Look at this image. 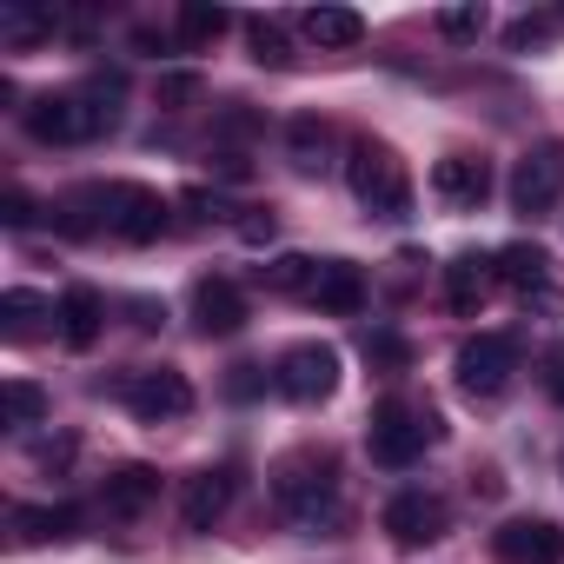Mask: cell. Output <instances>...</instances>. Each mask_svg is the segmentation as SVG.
I'll use <instances>...</instances> for the list:
<instances>
[{
    "instance_id": "3957f363",
    "label": "cell",
    "mask_w": 564,
    "mask_h": 564,
    "mask_svg": "<svg viewBox=\"0 0 564 564\" xmlns=\"http://www.w3.org/2000/svg\"><path fill=\"white\" fill-rule=\"evenodd\" d=\"M438 412L432 405H412V399H379L372 405V425H366V445H372V465L386 471H405L425 458V445H438Z\"/></svg>"
},
{
    "instance_id": "d590c367",
    "label": "cell",
    "mask_w": 564,
    "mask_h": 564,
    "mask_svg": "<svg viewBox=\"0 0 564 564\" xmlns=\"http://www.w3.org/2000/svg\"><path fill=\"white\" fill-rule=\"evenodd\" d=\"M544 34H551V21H511V28H505V47L524 54V47H538Z\"/></svg>"
},
{
    "instance_id": "d4e9b609",
    "label": "cell",
    "mask_w": 564,
    "mask_h": 564,
    "mask_svg": "<svg viewBox=\"0 0 564 564\" xmlns=\"http://www.w3.org/2000/svg\"><path fill=\"white\" fill-rule=\"evenodd\" d=\"M54 28H61V14H47V8H0V41L8 47H34Z\"/></svg>"
},
{
    "instance_id": "8fae6325",
    "label": "cell",
    "mask_w": 564,
    "mask_h": 564,
    "mask_svg": "<svg viewBox=\"0 0 564 564\" xmlns=\"http://www.w3.org/2000/svg\"><path fill=\"white\" fill-rule=\"evenodd\" d=\"M498 564H564V531L551 518H505L491 531Z\"/></svg>"
},
{
    "instance_id": "1f68e13d",
    "label": "cell",
    "mask_w": 564,
    "mask_h": 564,
    "mask_svg": "<svg viewBox=\"0 0 564 564\" xmlns=\"http://www.w3.org/2000/svg\"><path fill=\"white\" fill-rule=\"evenodd\" d=\"M232 232H239V239H246V246H265V239H272V232H279V213H272V206H246V213H239V226H232Z\"/></svg>"
},
{
    "instance_id": "e0dca14e",
    "label": "cell",
    "mask_w": 564,
    "mask_h": 564,
    "mask_svg": "<svg viewBox=\"0 0 564 564\" xmlns=\"http://www.w3.org/2000/svg\"><path fill=\"white\" fill-rule=\"evenodd\" d=\"M54 319H61V339H67L74 352H87V346L107 333V300H100L94 286H67L61 306H54Z\"/></svg>"
},
{
    "instance_id": "603a6c76",
    "label": "cell",
    "mask_w": 564,
    "mask_h": 564,
    "mask_svg": "<svg viewBox=\"0 0 564 564\" xmlns=\"http://www.w3.org/2000/svg\"><path fill=\"white\" fill-rule=\"evenodd\" d=\"M41 319H54V306H47L41 293H28V286L0 293V333H8L14 346H21V339H34V333H41Z\"/></svg>"
},
{
    "instance_id": "f546056e",
    "label": "cell",
    "mask_w": 564,
    "mask_h": 564,
    "mask_svg": "<svg viewBox=\"0 0 564 564\" xmlns=\"http://www.w3.org/2000/svg\"><path fill=\"white\" fill-rule=\"evenodd\" d=\"M438 34H445V41H478V34H485V8H478V0L445 8V14H438Z\"/></svg>"
},
{
    "instance_id": "f1b7e54d",
    "label": "cell",
    "mask_w": 564,
    "mask_h": 564,
    "mask_svg": "<svg viewBox=\"0 0 564 564\" xmlns=\"http://www.w3.org/2000/svg\"><path fill=\"white\" fill-rule=\"evenodd\" d=\"M366 366H379V372H405V366H412V346H405L399 333L372 326V333H366Z\"/></svg>"
},
{
    "instance_id": "d6a6232c",
    "label": "cell",
    "mask_w": 564,
    "mask_h": 564,
    "mask_svg": "<svg viewBox=\"0 0 564 564\" xmlns=\"http://www.w3.org/2000/svg\"><path fill=\"white\" fill-rule=\"evenodd\" d=\"M199 100V74H160V107H193Z\"/></svg>"
},
{
    "instance_id": "6da1fadb",
    "label": "cell",
    "mask_w": 564,
    "mask_h": 564,
    "mask_svg": "<svg viewBox=\"0 0 564 564\" xmlns=\"http://www.w3.org/2000/svg\"><path fill=\"white\" fill-rule=\"evenodd\" d=\"M272 498H279V511H286L293 524H306V531L333 524V511H339V458L319 452V445H306V452H293V458H279Z\"/></svg>"
},
{
    "instance_id": "ffe728a7",
    "label": "cell",
    "mask_w": 564,
    "mask_h": 564,
    "mask_svg": "<svg viewBox=\"0 0 564 564\" xmlns=\"http://www.w3.org/2000/svg\"><path fill=\"white\" fill-rule=\"evenodd\" d=\"M14 524L28 544H67L80 538V505H14Z\"/></svg>"
},
{
    "instance_id": "277c9868",
    "label": "cell",
    "mask_w": 564,
    "mask_h": 564,
    "mask_svg": "<svg viewBox=\"0 0 564 564\" xmlns=\"http://www.w3.org/2000/svg\"><path fill=\"white\" fill-rule=\"evenodd\" d=\"M80 193H87L94 219L107 232H120L127 246H153L166 232V199L153 186H140V180H107V186H80Z\"/></svg>"
},
{
    "instance_id": "484cf974",
    "label": "cell",
    "mask_w": 564,
    "mask_h": 564,
    "mask_svg": "<svg viewBox=\"0 0 564 564\" xmlns=\"http://www.w3.org/2000/svg\"><path fill=\"white\" fill-rule=\"evenodd\" d=\"M0 419H8V425H41L47 419V392L34 379H8V386H0Z\"/></svg>"
},
{
    "instance_id": "4316f807",
    "label": "cell",
    "mask_w": 564,
    "mask_h": 564,
    "mask_svg": "<svg viewBox=\"0 0 564 564\" xmlns=\"http://www.w3.org/2000/svg\"><path fill=\"white\" fill-rule=\"evenodd\" d=\"M226 28H232L226 8H206V0H186V8H180V41H186V47H213Z\"/></svg>"
},
{
    "instance_id": "2e32d148",
    "label": "cell",
    "mask_w": 564,
    "mask_h": 564,
    "mask_svg": "<svg viewBox=\"0 0 564 564\" xmlns=\"http://www.w3.org/2000/svg\"><path fill=\"white\" fill-rule=\"evenodd\" d=\"M313 306L333 313V319H352L366 306V272L352 259H319V286H313Z\"/></svg>"
},
{
    "instance_id": "5bb4252c",
    "label": "cell",
    "mask_w": 564,
    "mask_h": 564,
    "mask_svg": "<svg viewBox=\"0 0 564 564\" xmlns=\"http://www.w3.org/2000/svg\"><path fill=\"white\" fill-rule=\"evenodd\" d=\"M226 505H232V471H226V465L193 471L186 491H180V518H186V531H213V524L226 518Z\"/></svg>"
},
{
    "instance_id": "cb8c5ba5",
    "label": "cell",
    "mask_w": 564,
    "mask_h": 564,
    "mask_svg": "<svg viewBox=\"0 0 564 564\" xmlns=\"http://www.w3.org/2000/svg\"><path fill=\"white\" fill-rule=\"evenodd\" d=\"M259 279L272 293H306L313 300V286H319V259H306V252H279L272 265H259Z\"/></svg>"
},
{
    "instance_id": "4fadbf2b",
    "label": "cell",
    "mask_w": 564,
    "mask_h": 564,
    "mask_svg": "<svg viewBox=\"0 0 564 564\" xmlns=\"http://www.w3.org/2000/svg\"><path fill=\"white\" fill-rule=\"evenodd\" d=\"M193 326L206 339H232L246 326V293L232 286V279H199L193 286Z\"/></svg>"
},
{
    "instance_id": "7c38bea8",
    "label": "cell",
    "mask_w": 564,
    "mask_h": 564,
    "mask_svg": "<svg viewBox=\"0 0 564 564\" xmlns=\"http://www.w3.org/2000/svg\"><path fill=\"white\" fill-rule=\"evenodd\" d=\"M432 193H438L445 206H458V213H478V206L491 199V160H485V153H445V160L432 166Z\"/></svg>"
},
{
    "instance_id": "9c48e42d",
    "label": "cell",
    "mask_w": 564,
    "mask_h": 564,
    "mask_svg": "<svg viewBox=\"0 0 564 564\" xmlns=\"http://www.w3.org/2000/svg\"><path fill=\"white\" fill-rule=\"evenodd\" d=\"M511 372H518V339L511 333H478V339L458 346V386L471 399H498L511 386Z\"/></svg>"
},
{
    "instance_id": "7402d4cb",
    "label": "cell",
    "mask_w": 564,
    "mask_h": 564,
    "mask_svg": "<svg viewBox=\"0 0 564 564\" xmlns=\"http://www.w3.org/2000/svg\"><path fill=\"white\" fill-rule=\"evenodd\" d=\"M286 153H293L300 173H319V166L333 160V127H326L319 113H300V120L286 127Z\"/></svg>"
},
{
    "instance_id": "8d00e7d4",
    "label": "cell",
    "mask_w": 564,
    "mask_h": 564,
    "mask_svg": "<svg viewBox=\"0 0 564 564\" xmlns=\"http://www.w3.org/2000/svg\"><path fill=\"white\" fill-rule=\"evenodd\" d=\"M259 386H265V379H259V366H232V379H226V392H232V399H252Z\"/></svg>"
},
{
    "instance_id": "9a60e30c",
    "label": "cell",
    "mask_w": 564,
    "mask_h": 564,
    "mask_svg": "<svg viewBox=\"0 0 564 564\" xmlns=\"http://www.w3.org/2000/svg\"><path fill=\"white\" fill-rule=\"evenodd\" d=\"M491 279H498L491 252H458V259L445 265V306H452L458 319H471V313L485 306V293H491Z\"/></svg>"
},
{
    "instance_id": "74e56055",
    "label": "cell",
    "mask_w": 564,
    "mask_h": 564,
    "mask_svg": "<svg viewBox=\"0 0 564 564\" xmlns=\"http://www.w3.org/2000/svg\"><path fill=\"white\" fill-rule=\"evenodd\" d=\"M160 319H166V313H160L153 300H133V326H160Z\"/></svg>"
},
{
    "instance_id": "ba28073f",
    "label": "cell",
    "mask_w": 564,
    "mask_h": 564,
    "mask_svg": "<svg viewBox=\"0 0 564 564\" xmlns=\"http://www.w3.org/2000/svg\"><path fill=\"white\" fill-rule=\"evenodd\" d=\"M21 127H28L41 147H80V140H94V113H87L80 87H67V94H34V100L21 107Z\"/></svg>"
},
{
    "instance_id": "4dcf8cb0",
    "label": "cell",
    "mask_w": 564,
    "mask_h": 564,
    "mask_svg": "<svg viewBox=\"0 0 564 564\" xmlns=\"http://www.w3.org/2000/svg\"><path fill=\"white\" fill-rule=\"evenodd\" d=\"M34 219H41V199L34 193H21V186L0 193V226H8V232H28Z\"/></svg>"
},
{
    "instance_id": "ac0fdd59",
    "label": "cell",
    "mask_w": 564,
    "mask_h": 564,
    "mask_svg": "<svg viewBox=\"0 0 564 564\" xmlns=\"http://www.w3.org/2000/svg\"><path fill=\"white\" fill-rule=\"evenodd\" d=\"M153 498H160V471H153V465H120V471H107V485H100L107 518H140Z\"/></svg>"
},
{
    "instance_id": "30bf717a",
    "label": "cell",
    "mask_w": 564,
    "mask_h": 564,
    "mask_svg": "<svg viewBox=\"0 0 564 564\" xmlns=\"http://www.w3.org/2000/svg\"><path fill=\"white\" fill-rule=\"evenodd\" d=\"M386 538L399 544V551H425V544H438L445 538V524H452V511H445V498H432V491H399L392 505H386Z\"/></svg>"
},
{
    "instance_id": "52a82bcc",
    "label": "cell",
    "mask_w": 564,
    "mask_h": 564,
    "mask_svg": "<svg viewBox=\"0 0 564 564\" xmlns=\"http://www.w3.org/2000/svg\"><path fill=\"white\" fill-rule=\"evenodd\" d=\"M511 213H524V219H544L557 199H564V147L557 140H544V147H531L518 166H511Z\"/></svg>"
},
{
    "instance_id": "e575fe53",
    "label": "cell",
    "mask_w": 564,
    "mask_h": 564,
    "mask_svg": "<svg viewBox=\"0 0 564 564\" xmlns=\"http://www.w3.org/2000/svg\"><path fill=\"white\" fill-rule=\"evenodd\" d=\"M538 379H544L551 405H564V346H544V359H538Z\"/></svg>"
},
{
    "instance_id": "7a4b0ae2",
    "label": "cell",
    "mask_w": 564,
    "mask_h": 564,
    "mask_svg": "<svg viewBox=\"0 0 564 564\" xmlns=\"http://www.w3.org/2000/svg\"><path fill=\"white\" fill-rule=\"evenodd\" d=\"M346 186H352V199H359L372 219H405V213H412V173H405L399 147H386V140H352V153H346Z\"/></svg>"
},
{
    "instance_id": "44dd1931",
    "label": "cell",
    "mask_w": 564,
    "mask_h": 564,
    "mask_svg": "<svg viewBox=\"0 0 564 564\" xmlns=\"http://www.w3.org/2000/svg\"><path fill=\"white\" fill-rule=\"evenodd\" d=\"M300 34H306L313 47H359V41H366V21H359L352 8H306V14H300Z\"/></svg>"
},
{
    "instance_id": "8992f818",
    "label": "cell",
    "mask_w": 564,
    "mask_h": 564,
    "mask_svg": "<svg viewBox=\"0 0 564 564\" xmlns=\"http://www.w3.org/2000/svg\"><path fill=\"white\" fill-rule=\"evenodd\" d=\"M272 386L286 392L293 405H319V399H333V392H339V352H333L326 339H300V346L279 352Z\"/></svg>"
},
{
    "instance_id": "5b68a950",
    "label": "cell",
    "mask_w": 564,
    "mask_h": 564,
    "mask_svg": "<svg viewBox=\"0 0 564 564\" xmlns=\"http://www.w3.org/2000/svg\"><path fill=\"white\" fill-rule=\"evenodd\" d=\"M120 399L140 425H173V419L193 412V379L180 366H133L120 379Z\"/></svg>"
},
{
    "instance_id": "83f0119b",
    "label": "cell",
    "mask_w": 564,
    "mask_h": 564,
    "mask_svg": "<svg viewBox=\"0 0 564 564\" xmlns=\"http://www.w3.org/2000/svg\"><path fill=\"white\" fill-rule=\"evenodd\" d=\"M246 41H252V61L259 67H293V41H286V28H279V21H246Z\"/></svg>"
},
{
    "instance_id": "836d02e7",
    "label": "cell",
    "mask_w": 564,
    "mask_h": 564,
    "mask_svg": "<svg viewBox=\"0 0 564 564\" xmlns=\"http://www.w3.org/2000/svg\"><path fill=\"white\" fill-rule=\"evenodd\" d=\"M74 452H80L74 438H41V445H34V465H41V471H67Z\"/></svg>"
},
{
    "instance_id": "d6986e66",
    "label": "cell",
    "mask_w": 564,
    "mask_h": 564,
    "mask_svg": "<svg viewBox=\"0 0 564 564\" xmlns=\"http://www.w3.org/2000/svg\"><path fill=\"white\" fill-rule=\"evenodd\" d=\"M491 265H498L505 286H518V293H538L544 279H551V252H544L538 239H511V246H498Z\"/></svg>"
}]
</instances>
